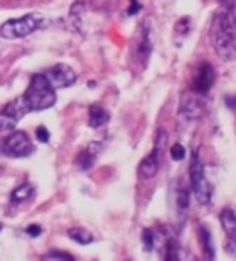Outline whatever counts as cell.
Returning a JSON list of instances; mask_svg holds the SVG:
<instances>
[{
  "label": "cell",
  "mask_w": 236,
  "mask_h": 261,
  "mask_svg": "<svg viewBox=\"0 0 236 261\" xmlns=\"http://www.w3.org/2000/svg\"><path fill=\"white\" fill-rule=\"evenodd\" d=\"M27 233L31 236V238H37L39 234L42 233V227L39 224H31L27 227Z\"/></svg>",
  "instance_id": "obj_27"
},
{
  "label": "cell",
  "mask_w": 236,
  "mask_h": 261,
  "mask_svg": "<svg viewBox=\"0 0 236 261\" xmlns=\"http://www.w3.org/2000/svg\"><path fill=\"white\" fill-rule=\"evenodd\" d=\"M42 25L43 18L40 15L30 14L22 16V18L6 21L0 27V36L5 39H22V37H27L28 34L34 33Z\"/></svg>",
  "instance_id": "obj_3"
},
{
  "label": "cell",
  "mask_w": 236,
  "mask_h": 261,
  "mask_svg": "<svg viewBox=\"0 0 236 261\" xmlns=\"http://www.w3.org/2000/svg\"><path fill=\"white\" fill-rule=\"evenodd\" d=\"M198 234H199V242H201V245H202V251H204L205 257H207L208 260H213V258L216 257V249H214V244H213L211 234H209V232L204 227V226L199 227Z\"/></svg>",
  "instance_id": "obj_15"
},
{
  "label": "cell",
  "mask_w": 236,
  "mask_h": 261,
  "mask_svg": "<svg viewBox=\"0 0 236 261\" xmlns=\"http://www.w3.org/2000/svg\"><path fill=\"white\" fill-rule=\"evenodd\" d=\"M0 232H2V224H0Z\"/></svg>",
  "instance_id": "obj_29"
},
{
  "label": "cell",
  "mask_w": 236,
  "mask_h": 261,
  "mask_svg": "<svg viewBox=\"0 0 236 261\" xmlns=\"http://www.w3.org/2000/svg\"><path fill=\"white\" fill-rule=\"evenodd\" d=\"M189 191L181 188L180 191L177 192V210H179V214H181V221H185L186 219V213H188V208H189Z\"/></svg>",
  "instance_id": "obj_18"
},
{
  "label": "cell",
  "mask_w": 236,
  "mask_h": 261,
  "mask_svg": "<svg viewBox=\"0 0 236 261\" xmlns=\"http://www.w3.org/2000/svg\"><path fill=\"white\" fill-rule=\"evenodd\" d=\"M28 112H31V111L28 108L24 96L14 99L0 112V130H12V128H15L16 123L24 115H27Z\"/></svg>",
  "instance_id": "obj_6"
},
{
  "label": "cell",
  "mask_w": 236,
  "mask_h": 261,
  "mask_svg": "<svg viewBox=\"0 0 236 261\" xmlns=\"http://www.w3.org/2000/svg\"><path fill=\"white\" fill-rule=\"evenodd\" d=\"M133 52L135 56L138 58V61L146 64L148 58L152 52V43L149 40V27L148 25H140L139 31L135 37V43H133Z\"/></svg>",
  "instance_id": "obj_9"
},
{
  "label": "cell",
  "mask_w": 236,
  "mask_h": 261,
  "mask_svg": "<svg viewBox=\"0 0 236 261\" xmlns=\"http://www.w3.org/2000/svg\"><path fill=\"white\" fill-rule=\"evenodd\" d=\"M33 193H34V188L30 183H24V185H21L19 188H16L14 192L11 193V201L14 204L24 202V201H27L33 196Z\"/></svg>",
  "instance_id": "obj_16"
},
{
  "label": "cell",
  "mask_w": 236,
  "mask_h": 261,
  "mask_svg": "<svg viewBox=\"0 0 236 261\" xmlns=\"http://www.w3.org/2000/svg\"><path fill=\"white\" fill-rule=\"evenodd\" d=\"M44 77L49 80V83L52 84V87L55 90L56 89L70 87L77 80V75H75L74 69L67 64H58L55 67L49 68L44 72Z\"/></svg>",
  "instance_id": "obj_7"
},
{
  "label": "cell",
  "mask_w": 236,
  "mask_h": 261,
  "mask_svg": "<svg viewBox=\"0 0 236 261\" xmlns=\"http://www.w3.org/2000/svg\"><path fill=\"white\" fill-rule=\"evenodd\" d=\"M34 151V146L25 132L16 130L0 143V152L11 158H24Z\"/></svg>",
  "instance_id": "obj_5"
},
{
  "label": "cell",
  "mask_w": 236,
  "mask_h": 261,
  "mask_svg": "<svg viewBox=\"0 0 236 261\" xmlns=\"http://www.w3.org/2000/svg\"><path fill=\"white\" fill-rule=\"evenodd\" d=\"M166 260H177L179 258V245L176 241H168L166 245Z\"/></svg>",
  "instance_id": "obj_20"
},
{
  "label": "cell",
  "mask_w": 236,
  "mask_h": 261,
  "mask_svg": "<svg viewBox=\"0 0 236 261\" xmlns=\"http://www.w3.org/2000/svg\"><path fill=\"white\" fill-rule=\"evenodd\" d=\"M142 9V5L139 3V0H130L128 9H127V15H136Z\"/></svg>",
  "instance_id": "obj_26"
},
{
  "label": "cell",
  "mask_w": 236,
  "mask_h": 261,
  "mask_svg": "<svg viewBox=\"0 0 236 261\" xmlns=\"http://www.w3.org/2000/svg\"><path fill=\"white\" fill-rule=\"evenodd\" d=\"M68 236L72 241L78 242L80 245H87V244L93 242V234L83 227H72L68 230Z\"/></svg>",
  "instance_id": "obj_17"
},
{
  "label": "cell",
  "mask_w": 236,
  "mask_h": 261,
  "mask_svg": "<svg viewBox=\"0 0 236 261\" xmlns=\"http://www.w3.org/2000/svg\"><path fill=\"white\" fill-rule=\"evenodd\" d=\"M95 148H96V145L92 143L86 151L78 153V156H77V160H75V164H77V167H78L80 170H89V168L93 167L97 153V149H95Z\"/></svg>",
  "instance_id": "obj_14"
},
{
  "label": "cell",
  "mask_w": 236,
  "mask_h": 261,
  "mask_svg": "<svg viewBox=\"0 0 236 261\" xmlns=\"http://www.w3.org/2000/svg\"><path fill=\"white\" fill-rule=\"evenodd\" d=\"M216 80V72L214 68L209 65L208 62H204L195 74L194 83H192V90L199 93V95H205L209 89L213 87Z\"/></svg>",
  "instance_id": "obj_8"
},
{
  "label": "cell",
  "mask_w": 236,
  "mask_h": 261,
  "mask_svg": "<svg viewBox=\"0 0 236 261\" xmlns=\"http://www.w3.org/2000/svg\"><path fill=\"white\" fill-rule=\"evenodd\" d=\"M191 183H192V189H194L195 196L199 201V204L207 205L211 201V195H213V188L209 185V181L205 177V171H204V165L201 163L198 153L194 152L192 155V161H191Z\"/></svg>",
  "instance_id": "obj_4"
},
{
  "label": "cell",
  "mask_w": 236,
  "mask_h": 261,
  "mask_svg": "<svg viewBox=\"0 0 236 261\" xmlns=\"http://www.w3.org/2000/svg\"><path fill=\"white\" fill-rule=\"evenodd\" d=\"M36 136L39 139V142H42V143H47L49 142V138H50V135H49V132H47V128L46 127H37V130H36Z\"/></svg>",
  "instance_id": "obj_25"
},
{
  "label": "cell",
  "mask_w": 236,
  "mask_h": 261,
  "mask_svg": "<svg viewBox=\"0 0 236 261\" xmlns=\"http://www.w3.org/2000/svg\"><path fill=\"white\" fill-rule=\"evenodd\" d=\"M220 3L226 9H232V11L235 9V0H220Z\"/></svg>",
  "instance_id": "obj_28"
},
{
  "label": "cell",
  "mask_w": 236,
  "mask_h": 261,
  "mask_svg": "<svg viewBox=\"0 0 236 261\" xmlns=\"http://www.w3.org/2000/svg\"><path fill=\"white\" fill-rule=\"evenodd\" d=\"M110 121V112L100 105H92L89 108V125L100 127Z\"/></svg>",
  "instance_id": "obj_13"
},
{
  "label": "cell",
  "mask_w": 236,
  "mask_h": 261,
  "mask_svg": "<svg viewBox=\"0 0 236 261\" xmlns=\"http://www.w3.org/2000/svg\"><path fill=\"white\" fill-rule=\"evenodd\" d=\"M209 40L220 59L236 61V15L232 9L222 8L213 15Z\"/></svg>",
  "instance_id": "obj_1"
},
{
  "label": "cell",
  "mask_w": 236,
  "mask_h": 261,
  "mask_svg": "<svg viewBox=\"0 0 236 261\" xmlns=\"http://www.w3.org/2000/svg\"><path fill=\"white\" fill-rule=\"evenodd\" d=\"M189 31H191V18L189 16H183L181 19H179L176 22V34L185 37Z\"/></svg>",
  "instance_id": "obj_21"
},
{
  "label": "cell",
  "mask_w": 236,
  "mask_h": 261,
  "mask_svg": "<svg viewBox=\"0 0 236 261\" xmlns=\"http://www.w3.org/2000/svg\"><path fill=\"white\" fill-rule=\"evenodd\" d=\"M220 223H222L223 230L226 232L227 238L235 242L236 241V214L233 210L224 208L220 213Z\"/></svg>",
  "instance_id": "obj_12"
},
{
  "label": "cell",
  "mask_w": 236,
  "mask_h": 261,
  "mask_svg": "<svg viewBox=\"0 0 236 261\" xmlns=\"http://www.w3.org/2000/svg\"><path fill=\"white\" fill-rule=\"evenodd\" d=\"M204 108V102L201 99V95L192 90V93L183 95L180 102V114H183L186 118H196L201 115Z\"/></svg>",
  "instance_id": "obj_10"
},
{
  "label": "cell",
  "mask_w": 236,
  "mask_h": 261,
  "mask_svg": "<svg viewBox=\"0 0 236 261\" xmlns=\"http://www.w3.org/2000/svg\"><path fill=\"white\" fill-rule=\"evenodd\" d=\"M170 153H171V158H173L174 161H181V160H185V156H186V149L183 148V145L176 143V145L171 146Z\"/></svg>",
  "instance_id": "obj_22"
},
{
  "label": "cell",
  "mask_w": 236,
  "mask_h": 261,
  "mask_svg": "<svg viewBox=\"0 0 236 261\" xmlns=\"http://www.w3.org/2000/svg\"><path fill=\"white\" fill-rule=\"evenodd\" d=\"M44 260H74V257L70 255V254H67V252H59V251H54V252H49L46 257H44Z\"/></svg>",
  "instance_id": "obj_24"
},
{
  "label": "cell",
  "mask_w": 236,
  "mask_h": 261,
  "mask_svg": "<svg viewBox=\"0 0 236 261\" xmlns=\"http://www.w3.org/2000/svg\"><path fill=\"white\" fill-rule=\"evenodd\" d=\"M161 152H163V149H160L158 146H155L153 151L140 161L139 174L143 179H152V177H155V174L158 173L160 160H161Z\"/></svg>",
  "instance_id": "obj_11"
},
{
  "label": "cell",
  "mask_w": 236,
  "mask_h": 261,
  "mask_svg": "<svg viewBox=\"0 0 236 261\" xmlns=\"http://www.w3.org/2000/svg\"><path fill=\"white\" fill-rule=\"evenodd\" d=\"M142 241H143V245L146 248V251H151L155 244V236L151 229H145L143 233H142Z\"/></svg>",
  "instance_id": "obj_23"
},
{
  "label": "cell",
  "mask_w": 236,
  "mask_h": 261,
  "mask_svg": "<svg viewBox=\"0 0 236 261\" xmlns=\"http://www.w3.org/2000/svg\"><path fill=\"white\" fill-rule=\"evenodd\" d=\"M90 5H92V0H77V2L71 6L70 15L71 16H80L83 12L89 11Z\"/></svg>",
  "instance_id": "obj_19"
},
{
  "label": "cell",
  "mask_w": 236,
  "mask_h": 261,
  "mask_svg": "<svg viewBox=\"0 0 236 261\" xmlns=\"http://www.w3.org/2000/svg\"><path fill=\"white\" fill-rule=\"evenodd\" d=\"M30 111H43L54 107L56 102L55 89L44 74H34L28 86L27 92L22 95Z\"/></svg>",
  "instance_id": "obj_2"
}]
</instances>
